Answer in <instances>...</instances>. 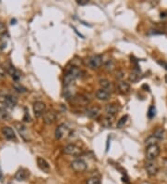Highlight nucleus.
Returning a JSON list of instances; mask_svg holds the SVG:
<instances>
[{"mask_svg":"<svg viewBox=\"0 0 167 184\" xmlns=\"http://www.w3.org/2000/svg\"><path fill=\"white\" fill-rule=\"evenodd\" d=\"M1 177H2V173H1V171H0V179H1Z\"/></svg>","mask_w":167,"mask_h":184,"instance_id":"4c0bfd02","label":"nucleus"},{"mask_svg":"<svg viewBox=\"0 0 167 184\" xmlns=\"http://www.w3.org/2000/svg\"><path fill=\"white\" fill-rule=\"evenodd\" d=\"M13 88H15V90H17L18 92H20V93H24V92H26V88H24V87H22L21 85H20V84H14L13 85Z\"/></svg>","mask_w":167,"mask_h":184,"instance_id":"c85d7f7f","label":"nucleus"},{"mask_svg":"<svg viewBox=\"0 0 167 184\" xmlns=\"http://www.w3.org/2000/svg\"><path fill=\"white\" fill-rule=\"evenodd\" d=\"M63 153L65 155H68L78 156V155H81L82 150L78 146H76L75 144H69L63 149Z\"/></svg>","mask_w":167,"mask_h":184,"instance_id":"423d86ee","label":"nucleus"},{"mask_svg":"<svg viewBox=\"0 0 167 184\" xmlns=\"http://www.w3.org/2000/svg\"><path fill=\"white\" fill-rule=\"evenodd\" d=\"M118 89L121 93L125 94L130 90V85L125 81H120L118 83Z\"/></svg>","mask_w":167,"mask_h":184,"instance_id":"6ab92c4d","label":"nucleus"},{"mask_svg":"<svg viewBox=\"0 0 167 184\" xmlns=\"http://www.w3.org/2000/svg\"><path fill=\"white\" fill-rule=\"evenodd\" d=\"M71 168L73 171L77 172V173H81V172H84L86 170L87 168V165L86 163L82 160V159H76V160H73L72 163H71Z\"/></svg>","mask_w":167,"mask_h":184,"instance_id":"20e7f679","label":"nucleus"},{"mask_svg":"<svg viewBox=\"0 0 167 184\" xmlns=\"http://www.w3.org/2000/svg\"><path fill=\"white\" fill-rule=\"evenodd\" d=\"M28 176H29V171H27L26 169H20L16 173L15 179L19 182H22V181H25Z\"/></svg>","mask_w":167,"mask_h":184,"instance_id":"a211bd4d","label":"nucleus"},{"mask_svg":"<svg viewBox=\"0 0 167 184\" xmlns=\"http://www.w3.org/2000/svg\"><path fill=\"white\" fill-rule=\"evenodd\" d=\"M120 106L119 104L116 103H111L106 105L105 107V112L107 113L108 115H112V116H115V114L120 111Z\"/></svg>","mask_w":167,"mask_h":184,"instance_id":"9d476101","label":"nucleus"},{"mask_svg":"<svg viewBox=\"0 0 167 184\" xmlns=\"http://www.w3.org/2000/svg\"><path fill=\"white\" fill-rule=\"evenodd\" d=\"M9 118V114L5 108H0V120H7Z\"/></svg>","mask_w":167,"mask_h":184,"instance_id":"bb28decb","label":"nucleus"},{"mask_svg":"<svg viewBox=\"0 0 167 184\" xmlns=\"http://www.w3.org/2000/svg\"><path fill=\"white\" fill-rule=\"evenodd\" d=\"M6 69H4L2 66H0V79L4 78L6 76Z\"/></svg>","mask_w":167,"mask_h":184,"instance_id":"f704fd0d","label":"nucleus"},{"mask_svg":"<svg viewBox=\"0 0 167 184\" xmlns=\"http://www.w3.org/2000/svg\"><path fill=\"white\" fill-rule=\"evenodd\" d=\"M46 113V104L42 101H35L33 103V114L35 117H41Z\"/></svg>","mask_w":167,"mask_h":184,"instance_id":"0eeeda50","label":"nucleus"},{"mask_svg":"<svg viewBox=\"0 0 167 184\" xmlns=\"http://www.w3.org/2000/svg\"><path fill=\"white\" fill-rule=\"evenodd\" d=\"M96 98L98 100H99V101H108L111 98V93L108 90H105V89L100 88V89H99L96 92Z\"/></svg>","mask_w":167,"mask_h":184,"instance_id":"ddd939ff","label":"nucleus"},{"mask_svg":"<svg viewBox=\"0 0 167 184\" xmlns=\"http://www.w3.org/2000/svg\"><path fill=\"white\" fill-rule=\"evenodd\" d=\"M81 72L76 66H73L69 68V70L66 72L64 75V85L65 87H72L76 78L80 75Z\"/></svg>","mask_w":167,"mask_h":184,"instance_id":"f257e3e1","label":"nucleus"},{"mask_svg":"<svg viewBox=\"0 0 167 184\" xmlns=\"http://www.w3.org/2000/svg\"><path fill=\"white\" fill-rule=\"evenodd\" d=\"M125 76V73L123 71H118L117 74H116V78L120 81H123V78Z\"/></svg>","mask_w":167,"mask_h":184,"instance_id":"473e14b6","label":"nucleus"},{"mask_svg":"<svg viewBox=\"0 0 167 184\" xmlns=\"http://www.w3.org/2000/svg\"><path fill=\"white\" fill-rule=\"evenodd\" d=\"M104 68H105V70H107V71H109V72L113 71V70L115 69V63H114V61H112V60L106 61L104 62Z\"/></svg>","mask_w":167,"mask_h":184,"instance_id":"5701e85b","label":"nucleus"},{"mask_svg":"<svg viewBox=\"0 0 167 184\" xmlns=\"http://www.w3.org/2000/svg\"><path fill=\"white\" fill-rule=\"evenodd\" d=\"M156 114V109L154 106H151L150 109H149V112H148V116L149 118H153Z\"/></svg>","mask_w":167,"mask_h":184,"instance_id":"c756f323","label":"nucleus"},{"mask_svg":"<svg viewBox=\"0 0 167 184\" xmlns=\"http://www.w3.org/2000/svg\"><path fill=\"white\" fill-rule=\"evenodd\" d=\"M73 103H75L76 105H80V106L88 105L92 101V97L89 94H81L79 96L73 97Z\"/></svg>","mask_w":167,"mask_h":184,"instance_id":"7ed1b4c3","label":"nucleus"},{"mask_svg":"<svg viewBox=\"0 0 167 184\" xmlns=\"http://www.w3.org/2000/svg\"><path fill=\"white\" fill-rule=\"evenodd\" d=\"M63 95H64V97H65L66 99H68V100L74 97V96H73V90H72L71 87H66V89H64Z\"/></svg>","mask_w":167,"mask_h":184,"instance_id":"393cba45","label":"nucleus"},{"mask_svg":"<svg viewBox=\"0 0 167 184\" xmlns=\"http://www.w3.org/2000/svg\"><path fill=\"white\" fill-rule=\"evenodd\" d=\"M146 170L150 176H155L159 171L158 164L155 161H148L146 164Z\"/></svg>","mask_w":167,"mask_h":184,"instance_id":"6e6552de","label":"nucleus"},{"mask_svg":"<svg viewBox=\"0 0 167 184\" xmlns=\"http://www.w3.org/2000/svg\"><path fill=\"white\" fill-rule=\"evenodd\" d=\"M99 85L101 87L102 89H105V90H111L112 89V83L108 80V79H100L99 80Z\"/></svg>","mask_w":167,"mask_h":184,"instance_id":"412c9836","label":"nucleus"},{"mask_svg":"<svg viewBox=\"0 0 167 184\" xmlns=\"http://www.w3.org/2000/svg\"><path fill=\"white\" fill-rule=\"evenodd\" d=\"M127 120H128V115H124V116H122V117L118 120V122H117V128H123L125 126Z\"/></svg>","mask_w":167,"mask_h":184,"instance_id":"b1692460","label":"nucleus"},{"mask_svg":"<svg viewBox=\"0 0 167 184\" xmlns=\"http://www.w3.org/2000/svg\"><path fill=\"white\" fill-rule=\"evenodd\" d=\"M15 127L18 130V132L21 135V137L25 140L28 141L29 140V135H28V131H27V128L20 123H15Z\"/></svg>","mask_w":167,"mask_h":184,"instance_id":"4468645a","label":"nucleus"},{"mask_svg":"<svg viewBox=\"0 0 167 184\" xmlns=\"http://www.w3.org/2000/svg\"><path fill=\"white\" fill-rule=\"evenodd\" d=\"M37 165H38V168L45 172H48L50 169L48 163L42 157H37Z\"/></svg>","mask_w":167,"mask_h":184,"instance_id":"f3484780","label":"nucleus"},{"mask_svg":"<svg viewBox=\"0 0 167 184\" xmlns=\"http://www.w3.org/2000/svg\"><path fill=\"white\" fill-rule=\"evenodd\" d=\"M12 77H13V79H14L15 81H18V80L20 78V73L17 70V71L15 72V74L12 75Z\"/></svg>","mask_w":167,"mask_h":184,"instance_id":"72a5a7b5","label":"nucleus"},{"mask_svg":"<svg viewBox=\"0 0 167 184\" xmlns=\"http://www.w3.org/2000/svg\"><path fill=\"white\" fill-rule=\"evenodd\" d=\"M113 120H114V116H112V115H108L106 117H104L103 121H102V126L104 128H111L113 124Z\"/></svg>","mask_w":167,"mask_h":184,"instance_id":"aec40b11","label":"nucleus"},{"mask_svg":"<svg viewBox=\"0 0 167 184\" xmlns=\"http://www.w3.org/2000/svg\"><path fill=\"white\" fill-rule=\"evenodd\" d=\"M140 79V71L139 70H135L130 75H129V81L132 83H136Z\"/></svg>","mask_w":167,"mask_h":184,"instance_id":"4be33fe9","label":"nucleus"},{"mask_svg":"<svg viewBox=\"0 0 167 184\" xmlns=\"http://www.w3.org/2000/svg\"><path fill=\"white\" fill-rule=\"evenodd\" d=\"M43 118H44V122L45 124L46 125H52L56 119H57V114L54 111H46L44 115H43Z\"/></svg>","mask_w":167,"mask_h":184,"instance_id":"1a4fd4ad","label":"nucleus"},{"mask_svg":"<svg viewBox=\"0 0 167 184\" xmlns=\"http://www.w3.org/2000/svg\"><path fill=\"white\" fill-rule=\"evenodd\" d=\"M159 63L161 64V65H163V66H165V69L167 70V64L165 62H164V61H159Z\"/></svg>","mask_w":167,"mask_h":184,"instance_id":"e433bc0d","label":"nucleus"},{"mask_svg":"<svg viewBox=\"0 0 167 184\" xmlns=\"http://www.w3.org/2000/svg\"><path fill=\"white\" fill-rule=\"evenodd\" d=\"M18 102V100L15 96H12V95H7L5 97V100H4V104L8 107V108H14L16 106Z\"/></svg>","mask_w":167,"mask_h":184,"instance_id":"2eb2a0df","label":"nucleus"},{"mask_svg":"<svg viewBox=\"0 0 167 184\" xmlns=\"http://www.w3.org/2000/svg\"><path fill=\"white\" fill-rule=\"evenodd\" d=\"M153 136H154L158 141L163 140L164 137H165V130H164L163 128H159V129H157V130L154 132Z\"/></svg>","mask_w":167,"mask_h":184,"instance_id":"a878e982","label":"nucleus"},{"mask_svg":"<svg viewBox=\"0 0 167 184\" xmlns=\"http://www.w3.org/2000/svg\"><path fill=\"white\" fill-rule=\"evenodd\" d=\"M6 34H7V29H6L5 25L2 22H0V36L5 35Z\"/></svg>","mask_w":167,"mask_h":184,"instance_id":"2f4dec72","label":"nucleus"},{"mask_svg":"<svg viewBox=\"0 0 167 184\" xmlns=\"http://www.w3.org/2000/svg\"><path fill=\"white\" fill-rule=\"evenodd\" d=\"M100 180L97 177H93V178H90L87 180L86 184H100Z\"/></svg>","mask_w":167,"mask_h":184,"instance_id":"7c9ffc66","label":"nucleus"},{"mask_svg":"<svg viewBox=\"0 0 167 184\" xmlns=\"http://www.w3.org/2000/svg\"><path fill=\"white\" fill-rule=\"evenodd\" d=\"M2 133L7 140H13L16 138V135H15L13 129L9 127H4L2 128Z\"/></svg>","mask_w":167,"mask_h":184,"instance_id":"dca6fc26","label":"nucleus"},{"mask_svg":"<svg viewBox=\"0 0 167 184\" xmlns=\"http://www.w3.org/2000/svg\"><path fill=\"white\" fill-rule=\"evenodd\" d=\"M68 132V128L65 124H60L55 131V137L57 140H60L64 137V135Z\"/></svg>","mask_w":167,"mask_h":184,"instance_id":"9b49d317","label":"nucleus"},{"mask_svg":"<svg viewBox=\"0 0 167 184\" xmlns=\"http://www.w3.org/2000/svg\"><path fill=\"white\" fill-rule=\"evenodd\" d=\"M76 2L80 6H85V5H87L89 3V0H77Z\"/></svg>","mask_w":167,"mask_h":184,"instance_id":"c9c22d12","label":"nucleus"},{"mask_svg":"<svg viewBox=\"0 0 167 184\" xmlns=\"http://www.w3.org/2000/svg\"><path fill=\"white\" fill-rule=\"evenodd\" d=\"M87 64L92 69H98L102 65V57L100 55H93L88 59Z\"/></svg>","mask_w":167,"mask_h":184,"instance_id":"39448f33","label":"nucleus"},{"mask_svg":"<svg viewBox=\"0 0 167 184\" xmlns=\"http://www.w3.org/2000/svg\"><path fill=\"white\" fill-rule=\"evenodd\" d=\"M159 155H160V147L157 144L151 145V146L147 147L146 157L148 159V161H154L158 157Z\"/></svg>","mask_w":167,"mask_h":184,"instance_id":"f03ea898","label":"nucleus"},{"mask_svg":"<svg viewBox=\"0 0 167 184\" xmlns=\"http://www.w3.org/2000/svg\"><path fill=\"white\" fill-rule=\"evenodd\" d=\"M86 116H88L89 118H92V119L98 118L99 115L100 114V109H99V107H98V106L90 107V108L86 109Z\"/></svg>","mask_w":167,"mask_h":184,"instance_id":"f8f14e48","label":"nucleus"},{"mask_svg":"<svg viewBox=\"0 0 167 184\" xmlns=\"http://www.w3.org/2000/svg\"><path fill=\"white\" fill-rule=\"evenodd\" d=\"M158 141V140L152 135V136H151L147 141H146V144L148 145V146H151V145H154V144H156V142Z\"/></svg>","mask_w":167,"mask_h":184,"instance_id":"cd10ccee","label":"nucleus"}]
</instances>
